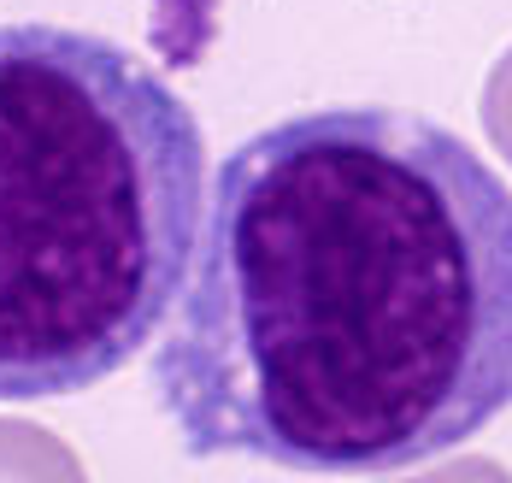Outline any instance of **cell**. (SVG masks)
Returning a JSON list of instances; mask_svg holds the SVG:
<instances>
[{"instance_id": "obj_1", "label": "cell", "mask_w": 512, "mask_h": 483, "mask_svg": "<svg viewBox=\"0 0 512 483\" xmlns=\"http://www.w3.org/2000/svg\"><path fill=\"white\" fill-rule=\"evenodd\" d=\"M195 460L389 478L512 413V189L412 107H307L212 171L154 342Z\"/></svg>"}, {"instance_id": "obj_2", "label": "cell", "mask_w": 512, "mask_h": 483, "mask_svg": "<svg viewBox=\"0 0 512 483\" xmlns=\"http://www.w3.org/2000/svg\"><path fill=\"white\" fill-rule=\"evenodd\" d=\"M206 201L171 77L89 30L0 24V401L124 372L177 313Z\"/></svg>"}]
</instances>
